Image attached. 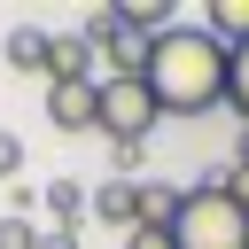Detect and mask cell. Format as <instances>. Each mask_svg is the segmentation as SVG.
Returning a JSON list of instances; mask_svg holds the SVG:
<instances>
[{"label":"cell","mask_w":249,"mask_h":249,"mask_svg":"<svg viewBox=\"0 0 249 249\" xmlns=\"http://www.w3.org/2000/svg\"><path fill=\"white\" fill-rule=\"evenodd\" d=\"M226 62L233 47H218L202 23H171L163 39H148V93L163 117H202V109H226Z\"/></svg>","instance_id":"obj_1"},{"label":"cell","mask_w":249,"mask_h":249,"mask_svg":"<svg viewBox=\"0 0 249 249\" xmlns=\"http://www.w3.org/2000/svg\"><path fill=\"white\" fill-rule=\"evenodd\" d=\"M171 241L179 249H249V202H233L226 187L195 179L179 218H171Z\"/></svg>","instance_id":"obj_2"},{"label":"cell","mask_w":249,"mask_h":249,"mask_svg":"<svg viewBox=\"0 0 249 249\" xmlns=\"http://www.w3.org/2000/svg\"><path fill=\"white\" fill-rule=\"evenodd\" d=\"M156 93H148V78H101V124L93 132H109V148H140L148 132H156Z\"/></svg>","instance_id":"obj_3"},{"label":"cell","mask_w":249,"mask_h":249,"mask_svg":"<svg viewBox=\"0 0 249 249\" xmlns=\"http://www.w3.org/2000/svg\"><path fill=\"white\" fill-rule=\"evenodd\" d=\"M47 124H54V132H93V124H101V78H62V86H47Z\"/></svg>","instance_id":"obj_4"},{"label":"cell","mask_w":249,"mask_h":249,"mask_svg":"<svg viewBox=\"0 0 249 249\" xmlns=\"http://www.w3.org/2000/svg\"><path fill=\"white\" fill-rule=\"evenodd\" d=\"M93 218L117 226V233H132V218H140V179H101V187H93Z\"/></svg>","instance_id":"obj_5"},{"label":"cell","mask_w":249,"mask_h":249,"mask_svg":"<svg viewBox=\"0 0 249 249\" xmlns=\"http://www.w3.org/2000/svg\"><path fill=\"white\" fill-rule=\"evenodd\" d=\"M62 78H93L86 31H54V47H47V86H62Z\"/></svg>","instance_id":"obj_6"},{"label":"cell","mask_w":249,"mask_h":249,"mask_svg":"<svg viewBox=\"0 0 249 249\" xmlns=\"http://www.w3.org/2000/svg\"><path fill=\"white\" fill-rule=\"evenodd\" d=\"M39 202H47V218H54V226H70V233H78V218L93 210V187H86V179H47V187H39Z\"/></svg>","instance_id":"obj_7"},{"label":"cell","mask_w":249,"mask_h":249,"mask_svg":"<svg viewBox=\"0 0 249 249\" xmlns=\"http://www.w3.org/2000/svg\"><path fill=\"white\" fill-rule=\"evenodd\" d=\"M47 47H54V31H39V23H16L0 54H8V70H23V78L39 70V78H47Z\"/></svg>","instance_id":"obj_8"},{"label":"cell","mask_w":249,"mask_h":249,"mask_svg":"<svg viewBox=\"0 0 249 249\" xmlns=\"http://www.w3.org/2000/svg\"><path fill=\"white\" fill-rule=\"evenodd\" d=\"M202 31H210L218 47H249V0H210Z\"/></svg>","instance_id":"obj_9"},{"label":"cell","mask_w":249,"mask_h":249,"mask_svg":"<svg viewBox=\"0 0 249 249\" xmlns=\"http://www.w3.org/2000/svg\"><path fill=\"white\" fill-rule=\"evenodd\" d=\"M179 202H187V187L140 179V218H132V226H171V218H179Z\"/></svg>","instance_id":"obj_10"},{"label":"cell","mask_w":249,"mask_h":249,"mask_svg":"<svg viewBox=\"0 0 249 249\" xmlns=\"http://www.w3.org/2000/svg\"><path fill=\"white\" fill-rule=\"evenodd\" d=\"M226 109L249 124V47H233V62H226Z\"/></svg>","instance_id":"obj_11"},{"label":"cell","mask_w":249,"mask_h":249,"mask_svg":"<svg viewBox=\"0 0 249 249\" xmlns=\"http://www.w3.org/2000/svg\"><path fill=\"white\" fill-rule=\"evenodd\" d=\"M0 249H39V226H31L23 210H8V218H0Z\"/></svg>","instance_id":"obj_12"},{"label":"cell","mask_w":249,"mask_h":249,"mask_svg":"<svg viewBox=\"0 0 249 249\" xmlns=\"http://www.w3.org/2000/svg\"><path fill=\"white\" fill-rule=\"evenodd\" d=\"M124 249H179V241H171V226H132Z\"/></svg>","instance_id":"obj_13"},{"label":"cell","mask_w":249,"mask_h":249,"mask_svg":"<svg viewBox=\"0 0 249 249\" xmlns=\"http://www.w3.org/2000/svg\"><path fill=\"white\" fill-rule=\"evenodd\" d=\"M16 171H23V140H16V132H0V179H16Z\"/></svg>","instance_id":"obj_14"},{"label":"cell","mask_w":249,"mask_h":249,"mask_svg":"<svg viewBox=\"0 0 249 249\" xmlns=\"http://www.w3.org/2000/svg\"><path fill=\"white\" fill-rule=\"evenodd\" d=\"M39 249H78V233H70V226H47V233H39Z\"/></svg>","instance_id":"obj_15"},{"label":"cell","mask_w":249,"mask_h":249,"mask_svg":"<svg viewBox=\"0 0 249 249\" xmlns=\"http://www.w3.org/2000/svg\"><path fill=\"white\" fill-rule=\"evenodd\" d=\"M233 163H241V171H249V124H241V140H233Z\"/></svg>","instance_id":"obj_16"}]
</instances>
